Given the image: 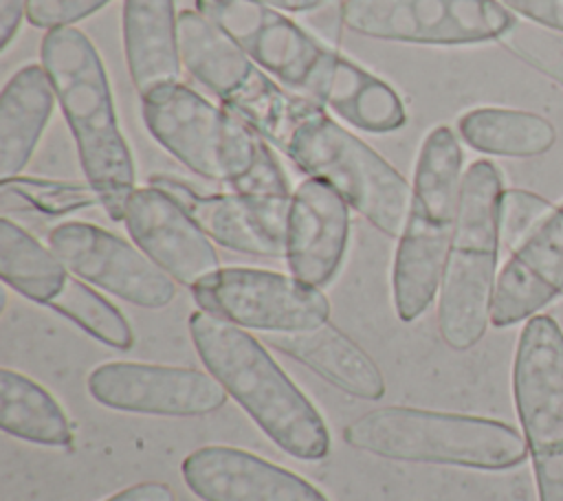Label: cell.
I'll use <instances>...</instances> for the list:
<instances>
[{"instance_id":"6da1fadb","label":"cell","mask_w":563,"mask_h":501,"mask_svg":"<svg viewBox=\"0 0 563 501\" xmlns=\"http://www.w3.org/2000/svg\"><path fill=\"white\" fill-rule=\"evenodd\" d=\"M196 11L231 35L277 84L354 127L385 134L407 123L405 105L387 81L325 48L282 11L255 0H196Z\"/></svg>"},{"instance_id":"7a4b0ae2","label":"cell","mask_w":563,"mask_h":501,"mask_svg":"<svg viewBox=\"0 0 563 501\" xmlns=\"http://www.w3.org/2000/svg\"><path fill=\"white\" fill-rule=\"evenodd\" d=\"M189 336L207 371L273 444L306 461L330 453L321 413L255 336L205 310L191 312Z\"/></svg>"},{"instance_id":"3957f363","label":"cell","mask_w":563,"mask_h":501,"mask_svg":"<svg viewBox=\"0 0 563 501\" xmlns=\"http://www.w3.org/2000/svg\"><path fill=\"white\" fill-rule=\"evenodd\" d=\"M81 169L110 220L121 222L136 191L134 163L119 127L110 81L92 42L75 26L51 29L40 46Z\"/></svg>"},{"instance_id":"277c9868","label":"cell","mask_w":563,"mask_h":501,"mask_svg":"<svg viewBox=\"0 0 563 501\" xmlns=\"http://www.w3.org/2000/svg\"><path fill=\"white\" fill-rule=\"evenodd\" d=\"M462 178L460 141L446 125L433 127L416 160L411 202L394 257V308L402 323L416 321L440 290Z\"/></svg>"},{"instance_id":"5b68a950","label":"cell","mask_w":563,"mask_h":501,"mask_svg":"<svg viewBox=\"0 0 563 501\" xmlns=\"http://www.w3.org/2000/svg\"><path fill=\"white\" fill-rule=\"evenodd\" d=\"M343 442L356 450L413 464L508 470L526 461V437L499 420L383 407L345 424Z\"/></svg>"},{"instance_id":"8992f818","label":"cell","mask_w":563,"mask_h":501,"mask_svg":"<svg viewBox=\"0 0 563 501\" xmlns=\"http://www.w3.org/2000/svg\"><path fill=\"white\" fill-rule=\"evenodd\" d=\"M501 191V174L490 160H475L464 171L438 301L440 336L455 352L477 345L490 323Z\"/></svg>"},{"instance_id":"52a82bcc","label":"cell","mask_w":563,"mask_h":501,"mask_svg":"<svg viewBox=\"0 0 563 501\" xmlns=\"http://www.w3.org/2000/svg\"><path fill=\"white\" fill-rule=\"evenodd\" d=\"M178 46L187 73L279 152L317 108L273 81L231 35L200 11L178 13Z\"/></svg>"},{"instance_id":"ba28073f","label":"cell","mask_w":563,"mask_h":501,"mask_svg":"<svg viewBox=\"0 0 563 501\" xmlns=\"http://www.w3.org/2000/svg\"><path fill=\"white\" fill-rule=\"evenodd\" d=\"M284 154L328 182L387 237H400L411 202L409 182L367 143L317 105L292 132Z\"/></svg>"},{"instance_id":"9c48e42d","label":"cell","mask_w":563,"mask_h":501,"mask_svg":"<svg viewBox=\"0 0 563 501\" xmlns=\"http://www.w3.org/2000/svg\"><path fill=\"white\" fill-rule=\"evenodd\" d=\"M141 101L150 134L194 174L233 185L253 167L260 134L189 86L165 84Z\"/></svg>"},{"instance_id":"30bf717a","label":"cell","mask_w":563,"mask_h":501,"mask_svg":"<svg viewBox=\"0 0 563 501\" xmlns=\"http://www.w3.org/2000/svg\"><path fill=\"white\" fill-rule=\"evenodd\" d=\"M512 393L539 501H563V330L548 314H534L521 330Z\"/></svg>"},{"instance_id":"8fae6325","label":"cell","mask_w":563,"mask_h":501,"mask_svg":"<svg viewBox=\"0 0 563 501\" xmlns=\"http://www.w3.org/2000/svg\"><path fill=\"white\" fill-rule=\"evenodd\" d=\"M341 20L365 37L435 46L501 40L515 24L499 0H345Z\"/></svg>"},{"instance_id":"7c38bea8","label":"cell","mask_w":563,"mask_h":501,"mask_svg":"<svg viewBox=\"0 0 563 501\" xmlns=\"http://www.w3.org/2000/svg\"><path fill=\"white\" fill-rule=\"evenodd\" d=\"M191 292L200 310L266 334L312 330L330 316V301L321 288L275 270L218 268Z\"/></svg>"},{"instance_id":"4fadbf2b","label":"cell","mask_w":563,"mask_h":501,"mask_svg":"<svg viewBox=\"0 0 563 501\" xmlns=\"http://www.w3.org/2000/svg\"><path fill=\"white\" fill-rule=\"evenodd\" d=\"M48 248L79 279L139 308L158 310L174 301L176 283L139 246L88 222H62Z\"/></svg>"},{"instance_id":"5bb4252c","label":"cell","mask_w":563,"mask_h":501,"mask_svg":"<svg viewBox=\"0 0 563 501\" xmlns=\"http://www.w3.org/2000/svg\"><path fill=\"white\" fill-rule=\"evenodd\" d=\"M86 385L101 407L163 417L209 415L229 398L209 371L152 363H103L90 371Z\"/></svg>"},{"instance_id":"9a60e30c","label":"cell","mask_w":563,"mask_h":501,"mask_svg":"<svg viewBox=\"0 0 563 501\" xmlns=\"http://www.w3.org/2000/svg\"><path fill=\"white\" fill-rule=\"evenodd\" d=\"M123 224L134 244L183 286L194 288L220 268L211 237L180 202L154 185L132 193Z\"/></svg>"},{"instance_id":"2e32d148","label":"cell","mask_w":563,"mask_h":501,"mask_svg":"<svg viewBox=\"0 0 563 501\" xmlns=\"http://www.w3.org/2000/svg\"><path fill=\"white\" fill-rule=\"evenodd\" d=\"M150 185L180 202L220 246L260 257L286 255L290 200H264L238 191L198 193L172 176H152Z\"/></svg>"},{"instance_id":"e0dca14e","label":"cell","mask_w":563,"mask_h":501,"mask_svg":"<svg viewBox=\"0 0 563 501\" xmlns=\"http://www.w3.org/2000/svg\"><path fill=\"white\" fill-rule=\"evenodd\" d=\"M180 475L200 501H330L314 483L238 446L191 450Z\"/></svg>"},{"instance_id":"ac0fdd59","label":"cell","mask_w":563,"mask_h":501,"mask_svg":"<svg viewBox=\"0 0 563 501\" xmlns=\"http://www.w3.org/2000/svg\"><path fill=\"white\" fill-rule=\"evenodd\" d=\"M350 242V204L323 180L306 178L290 198L286 261L299 281L323 288L341 268Z\"/></svg>"},{"instance_id":"d6986e66","label":"cell","mask_w":563,"mask_h":501,"mask_svg":"<svg viewBox=\"0 0 563 501\" xmlns=\"http://www.w3.org/2000/svg\"><path fill=\"white\" fill-rule=\"evenodd\" d=\"M563 292V204L506 261L497 277L490 323L508 327L534 316Z\"/></svg>"},{"instance_id":"ffe728a7","label":"cell","mask_w":563,"mask_h":501,"mask_svg":"<svg viewBox=\"0 0 563 501\" xmlns=\"http://www.w3.org/2000/svg\"><path fill=\"white\" fill-rule=\"evenodd\" d=\"M266 343L354 398L380 400L385 396V380L372 356L330 323L303 332L266 334Z\"/></svg>"},{"instance_id":"44dd1931","label":"cell","mask_w":563,"mask_h":501,"mask_svg":"<svg viewBox=\"0 0 563 501\" xmlns=\"http://www.w3.org/2000/svg\"><path fill=\"white\" fill-rule=\"evenodd\" d=\"M123 46L141 97L178 81L183 59L174 0H123Z\"/></svg>"},{"instance_id":"7402d4cb","label":"cell","mask_w":563,"mask_h":501,"mask_svg":"<svg viewBox=\"0 0 563 501\" xmlns=\"http://www.w3.org/2000/svg\"><path fill=\"white\" fill-rule=\"evenodd\" d=\"M55 88L44 66L26 64L0 94V178L20 176L53 112Z\"/></svg>"},{"instance_id":"603a6c76","label":"cell","mask_w":563,"mask_h":501,"mask_svg":"<svg viewBox=\"0 0 563 501\" xmlns=\"http://www.w3.org/2000/svg\"><path fill=\"white\" fill-rule=\"evenodd\" d=\"M0 428L18 439L42 446H70V422L59 402L29 376L0 369Z\"/></svg>"},{"instance_id":"cb8c5ba5","label":"cell","mask_w":563,"mask_h":501,"mask_svg":"<svg viewBox=\"0 0 563 501\" xmlns=\"http://www.w3.org/2000/svg\"><path fill=\"white\" fill-rule=\"evenodd\" d=\"M460 136L477 152L510 158L545 154L554 141V125L532 112L508 108H475L460 116Z\"/></svg>"},{"instance_id":"d4e9b609","label":"cell","mask_w":563,"mask_h":501,"mask_svg":"<svg viewBox=\"0 0 563 501\" xmlns=\"http://www.w3.org/2000/svg\"><path fill=\"white\" fill-rule=\"evenodd\" d=\"M0 277L18 294L51 303L68 279L62 259L9 218L0 220Z\"/></svg>"},{"instance_id":"484cf974","label":"cell","mask_w":563,"mask_h":501,"mask_svg":"<svg viewBox=\"0 0 563 501\" xmlns=\"http://www.w3.org/2000/svg\"><path fill=\"white\" fill-rule=\"evenodd\" d=\"M48 308L114 349H130L134 343L132 327L121 310L81 279L68 277Z\"/></svg>"},{"instance_id":"4316f807","label":"cell","mask_w":563,"mask_h":501,"mask_svg":"<svg viewBox=\"0 0 563 501\" xmlns=\"http://www.w3.org/2000/svg\"><path fill=\"white\" fill-rule=\"evenodd\" d=\"M0 196L4 207L15 202V207L40 211L44 215H66L79 209L101 204L97 191L86 182H64L46 178L13 176L0 182Z\"/></svg>"},{"instance_id":"83f0119b","label":"cell","mask_w":563,"mask_h":501,"mask_svg":"<svg viewBox=\"0 0 563 501\" xmlns=\"http://www.w3.org/2000/svg\"><path fill=\"white\" fill-rule=\"evenodd\" d=\"M556 209L545 198L526 189H504L499 198V242L515 253Z\"/></svg>"},{"instance_id":"f1b7e54d","label":"cell","mask_w":563,"mask_h":501,"mask_svg":"<svg viewBox=\"0 0 563 501\" xmlns=\"http://www.w3.org/2000/svg\"><path fill=\"white\" fill-rule=\"evenodd\" d=\"M501 42L519 59L563 86V33L515 20Z\"/></svg>"},{"instance_id":"f546056e","label":"cell","mask_w":563,"mask_h":501,"mask_svg":"<svg viewBox=\"0 0 563 501\" xmlns=\"http://www.w3.org/2000/svg\"><path fill=\"white\" fill-rule=\"evenodd\" d=\"M229 187H231V191L253 196V198H264V200H290L292 198L288 182L284 178V171L271 149V143H266L262 136H260L257 156H255L253 167Z\"/></svg>"},{"instance_id":"4dcf8cb0","label":"cell","mask_w":563,"mask_h":501,"mask_svg":"<svg viewBox=\"0 0 563 501\" xmlns=\"http://www.w3.org/2000/svg\"><path fill=\"white\" fill-rule=\"evenodd\" d=\"M110 0H29L26 20L37 29L73 26V22L99 11Z\"/></svg>"},{"instance_id":"1f68e13d","label":"cell","mask_w":563,"mask_h":501,"mask_svg":"<svg viewBox=\"0 0 563 501\" xmlns=\"http://www.w3.org/2000/svg\"><path fill=\"white\" fill-rule=\"evenodd\" d=\"M510 11L537 22L539 26L563 33V0H499Z\"/></svg>"},{"instance_id":"d6a6232c","label":"cell","mask_w":563,"mask_h":501,"mask_svg":"<svg viewBox=\"0 0 563 501\" xmlns=\"http://www.w3.org/2000/svg\"><path fill=\"white\" fill-rule=\"evenodd\" d=\"M103 501H176L174 492L163 481H141L114 492Z\"/></svg>"},{"instance_id":"836d02e7","label":"cell","mask_w":563,"mask_h":501,"mask_svg":"<svg viewBox=\"0 0 563 501\" xmlns=\"http://www.w3.org/2000/svg\"><path fill=\"white\" fill-rule=\"evenodd\" d=\"M29 0H0V46L2 51L15 37L22 18H26Z\"/></svg>"},{"instance_id":"e575fe53","label":"cell","mask_w":563,"mask_h":501,"mask_svg":"<svg viewBox=\"0 0 563 501\" xmlns=\"http://www.w3.org/2000/svg\"><path fill=\"white\" fill-rule=\"evenodd\" d=\"M266 7H273L277 11H290V13H301V11H312L321 7L325 0H255Z\"/></svg>"}]
</instances>
